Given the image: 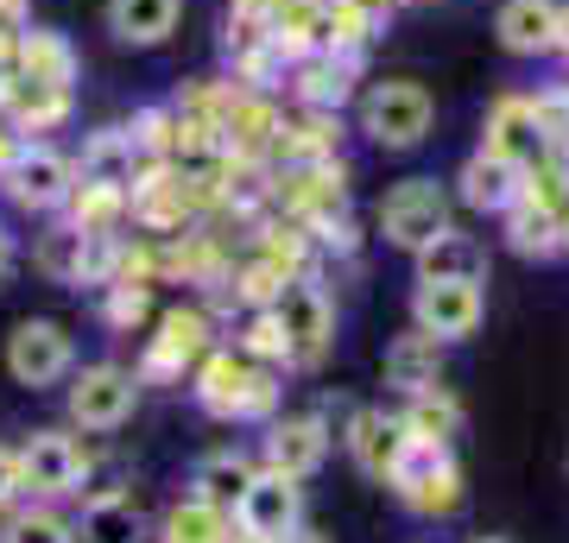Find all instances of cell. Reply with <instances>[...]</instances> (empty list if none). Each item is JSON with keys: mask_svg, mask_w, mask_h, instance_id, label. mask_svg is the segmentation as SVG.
<instances>
[{"mask_svg": "<svg viewBox=\"0 0 569 543\" xmlns=\"http://www.w3.org/2000/svg\"><path fill=\"white\" fill-rule=\"evenodd\" d=\"M197 404H203L209 418H234V423H260L272 418V404H279V380H272V366L247 361L241 348H209L197 373Z\"/></svg>", "mask_w": 569, "mask_h": 543, "instance_id": "obj_1", "label": "cell"}, {"mask_svg": "<svg viewBox=\"0 0 569 543\" xmlns=\"http://www.w3.org/2000/svg\"><path fill=\"white\" fill-rule=\"evenodd\" d=\"M437 127V101L418 77H380L361 89V133L380 152H411L430 140Z\"/></svg>", "mask_w": 569, "mask_h": 543, "instance_id": "obj_2", "label": "cell"}, {"mask_svg": "<svg viewBox=\"0 0 569 543\" xmlns=\"http://www.w3.org/2000/svg\"><path fill=\"white\" fill-rule=\"evenodd\" d=\"M373 222H380V241L387 247L418 253V247H430L456 215H449V190L437 178H406L380 197V215H373Z\"/></svg>", "mask_w": 569, "mask_h": 543, "instance_id": "obj_3", "label": "cell"}, {"mask_svg": "<svg viewBox=\"0 0 569 543\" xmlns=\"http://www.w3.org/2000/svg\"><path fill=\"white\" fill-rule=\"evenodd\" d=\"M272 316H279L284 329V348H291V366H323L329 342H336V303H329V291L317 279H291L279 291V303H272Z\"/></svg>", "mask_w": 569, "mask_h": 543, "instance_id": "obj_4", "label": "cell"}, {"mask_svg": "<svg viewBox=\"0 0 569 543\" xmlns=\"http://www.w3.org/2000/svg\"><path fill=\"white\" fill-rule=\"evenodd\" d=\"M0 183H7V197L20 202V209L58 215L63 202H70V190H77V159L58 152V145H44V140H26L20 159L0 171Z\"/></svg>", "mask_w": 569, "mask_h": 543, "instance_id": "obj_5", "label": "cell"}, {"mask_svg": "<svg viewBox=\"0 0 569 543\" xmlns=\"http://www.w3.org/2000/svg\"><path fill=\"white\" fill-rule=\"evenodd\" d=\"M481 145L500 152V159H512V164H526V171H538V164L557 152L538 95H519V89H512V95H493L488 121H481Z\"/></svg>", "mask_w": 569, "mask_h": 543, "instance_id": "obj_6", "label": "cell"}, {"mask_svg": "<svg viewBox=\"0 0 569 543\" xmlns=\"http://www.w3.org/2000/svg\"><path fill=\"white\" fill-rule=\"evenodd\" d=\"M77 366V348H70V329L51 316H26L13 335H7V373L26 385V392H44V385L70 380Z\"/></svg>", "mask_w": 569, "mask_h": 543, "instance_id": "obj_7", "label": "cell"}, {"mask_svg": "<svg viewBox=\"0 0 569 543\" xmlns=\"http://www.w3.org/2000/svg\"><path fill=\"white\" fill-rule=\"evenodd\" d=\"M392 493L418 512V519H449L456 505H462V467L449 449H430V443H411V455L399 462L392 474Z\"/></svg>", "mask_w": 569, "mask_h": 543, "instance_id": "obj_8", "label": "cell"}, {"mask_svg": "<svg viewBox=\"0 0 569 543\" xmlns=\"http://www.w3.org/2000/svg\"><path fill=\"white\" fill-rule=\"evenodd\" d=\"M209 348H216V329H209V310H164L159 316V335L146 342V361H140V385L146 380H183L197 373Z\"/></svg>", "mask_w": 569, "mask_h": 543, "instance_id": "obj_9", "label": "cell"}, {"mask_svg": "<svg viewBox=\"0 0 569 543\" xmlns=\"http://www.w3.org/2000/svg\"><path fill=\"white\" fill-rule=\"evenodd\" d=\"M140 404V373H127L114 361L82 366L77 385H70V423L77 430H121Z\"/></svg>", "mask_w": 569, "mask_h": 543, "instance_id": "obj_10", "label": "cell"}, {"mask_svg": "<svg viewBox=\"0 0 569 543\" xmlns=\"http://www.w3.org/2000/svg\"><path fill=\"white\" fill-rule=\"evenodd\" d=\"M488 316V298H481V284H443V279H418L411 291V329H425L437 342H468L475 329Z\"/></svg>", "mask_w": 569, "mask_h": 543, "instance_id": "obj_11", "label": "cell"}, {"mask_svg": "<svg viewBox=\"0 0 569 543\" xmlns=\"http://www.w3.org/2000/svg\"><path fill=\"white\" fill-rule=\"evenodd\" d=\"M234 524H241L247 537L284 543L298 524H305V486L291 481V474H279V467H260L253 486L241 493V505H234Z\"/></svg>", "mask_w": 569, "mask_h": 543, "instance_id": "obj_12", "label": "cell"}, {"mask_svg": "<svg viewBox=\"0 0 569 543\" xmlns=\"http://www.w3.org/2000/svg\"><path fill=\"white\" fill-rule=\"evenodd\" d=\"M355 82H361V58L355 51H310L284 70V89L298 108H317V114H342L355 101Z\"/></svg>", "mask_w": 569, "mask_h": 543, "instance_id": "obj_13", "label": "cell"}, {"mask_svg": "<svg viewBox=\"0 0 569 543\" xmlns=\"http://www.w3.org/2000/svg\"><path fill=\"white\" fill-rule=\"evenodd\" d=\"M82 467H89V455H82L77 436H63V430H39V436H26V449H20V486L39 493V500L82 493Z\"/></svg>", "mask_w": 569, "mask_h": 543, "instance_id": "obj_14", "label": "cell"}, {"mask_svg": "<svg viewBox=\"0 0 569 543\" xmlns=\"http://www.w3.org/2000/svg\"><path fill=\"white\" fill-rule=\"evenodd\" d=\"M348 455H355V467H361L367 481H392V474H399V462H406L411 455V430H406V418H399V411H373V404H367V411H355V418H348Z\"/></svg>", "mask_w": 569, "mask_h": 543, "instance_id": "obj_15", "label": "cell"}, {"mask_svg": "<svg viewBox=\"0 0 569 543\" xmlns=\"http://www.w3.org/2000/svg\"><path fill=\"white\" fill-rule=\"evenodd\" d=\"M531 171L526 164L500 159V152H488V145H475L462 159V171H456V197L468 202V209H481V215H507L512 202L526 197Z\"/></svg>", "mask_w": 569, "mask_h": 543, "instance_id": "obj_16", "label": "cell"}, {"mask_svg": "<svg viewBox=\"0 0 569 543\" xmlns=\"http://www.w3.org/2000/svg\"><path fill=\"white\" fill-rule=\"evenodd\" d=\"M70 108H77V89H63V82L26 77V70L0 82V121L20 127V133H51V127L70 121Z\"/></svg>", "mask_w": 569, "mask_h": 543, "instance_id": "obj_17", "label": "cell"}, {"mask_svg": "<svg viewBox=\"0 0 569 543\" xmlns=\"http://www.w3.org/2000/svg\"><path fill=\"white\" fill-rule=\"evenodd\" d=\"M493 39L507 58H550L563 39V0H500Z\"/></svg>", "mask_w": 569, "mask_h": 543, "instance_id": "obj_18", "label": "cell"}, {"mask_svg": "<svg viewBox=\"0 0 569 543\" xmlns=\"http://www.w3.org/2000/svg\"><path fill=\"white\" fill-rule=\"evenodd\" d=\"M329 455V423L317 411H298V418H272L266 430V467H279L291 481H310Z\"/></svg>", "mask_w": 569, "mask_h": 543, "instance_id": "obj_19", "label": "cell"}, {"mask_svg": "<svg viewBox=\"0 0 569 543\" xmlns=\"http://www.w3.org/2000/svg\"><path fill=\"white\" fill-rule=\"evenodd\" d=\"M146 171V152L133 140V127H96L77 152L82 183H108V190H133V178Z\"/></svg>", "mask_w": 569, "mask_h": 543, "instance_id": "obj_20", "label": "cell"}, {"mask_svg": "<svg viewBox=\"0 0 569 543\" xmlns=\"http://www.w3.org/2000/svg\"><path fill=\"white\" fill-rule=\"evenodd\" d=\"M507 247L512 253H526V260H550V253H563V202H550L545 190H531L512 202L507 215Z\"/></svg>", "mask_w": 569, "mask_h": 543, "instance_id": "obj_21", "label": "cell"}, {"mask_svg": "<svg viewBox=\"0 0 569 543\" xmlns=\"http://www.w3.org/2000/svg\"><path fill=\"white\" fill-rule=\"evenodd\" d=\"M418 279H443V284H488V241H475L468 228L449 222L430 247L411 253Z\"/></svg>", "mask_w": 569, "mask_h": 543, "instance_id": "obj_22", "label": "cell"}, {"mask_svg": "<svg viewBox=\"0 0 569 543\" xmlns=\"http://www.w3.org/2000/svg\"><path fill=\"white\" fill-rule=\"evenodd\" d=\"M108 32L133 51H159L171 44V32L183 26V0H108L102 7Z\"/></svg>", "mask_w": 569, "mask_h": 543, "instance_id": "obj_23", "label": "cell"}, {"mask_svg": "<svg viewBox=\"0 0 569 543\" xmlns=\"http://www.w3.org/2000/svg\"><path fill=\"white\" fill-rule=\"evenodd\" d=\"M387 385H392V392H406V399H418V392H430V385H443V342L425 335V329L392 335V348H387Z\"/></svg>", "mask_w": 569, "mask_h": 543, "instance_id": "obj_24", "label": "cell"}, {"mask_svg": "<svg viewBox=\"0 0 569 543\" xmlns=\"http://www.w3.org/2000/svg\"><path fill=\"white\" fill-rule=\"evenodd\" d=\"M82 543H146V512L127 493H96L77 524Z\"/></svg>", "mask_w": 569, "mask_h": 543, "instance_id": "obj_25", "label": "cell"}, {"mask_svg": "<svg viewBox=\"0 0 569 543\" xmlns=\"http://www.w3.org/2000/svg\"><path fill=\"white\" fill-rule=\"evenodd\" d=\"M253 474H260V467L247 462V455L216 449V455H203V462H197L190 493H197V500H209V505H222V512H234V505H241V493L253 486Z\"/></svg>", "mask_w": 569, "mask_h": 543, "instance_id": "obj_26", "label": "cell"}, {"mask_svg": "<svg viewBox=\"0 0 569 543\" xmlns=\"http://www.w3.org/2000/svg\"><path fill=\"white\" fill-rule=\"evenodd\" d=\"M159 543H234V512H222V505H209L190 493V500H178L164 512Z\"/></svg>", "mask_w": 569, "mask_h": 543, "instance_id": "obj_27", "label": "cell"}, {"mask_svg": "<svg viewBox=\"0 0 569 543\" xmlns=\"http://www.w3.org/2000/svg\"><path fill=\"white\" fill-rule=\"evenodd\" d=\"M20 70L26 77H44V82L77 89V51H70V39L51 32V26H26L20 32Z\"/></svg>", "mask_w": 569, "mask_h": 543, "instance_id": "obj_28", "label": "cell"}, {"mask_svg": "<svg viewBox=\"0 0 569 543\" xmlns=\"http://www.w3.org/2000/svg\"><path fill=\"white\" fill-rule=\"evenodd\" d=\"M411 430V443H430V449H449V436L462 430V404H456V392H443V385H430V392H418V399L399 411Z\"/></svg>", "mask_w": 569, "mask_h": 543, "instance_id": "obj_29", "label": "cell"}, {"mask_svg": "<svg viewBox=\"0 0 569 543\" xmlns=\"http://www.w3.org/2000/svg\"><path fill=\"white\" fill-rule=\"evenodd\" d=\"M70 228H82V234H121L127 228V190H108V183H82L70 190Z\"/></svg>", "mask_w": 569, "mask_h": 543, "instance_id": "obj_30", "label": "cell"}, {"mask_svg": "<svg viewBox=\"0 0 569 543\" xmlns=\"http://www.w3.org/2000/svg\"><path fill=\"white\" fill-rule=\"evenodd\" d=\"M0 543H77V524L58 519L51 505H26V512H7Z\"/></svg>", "mask_w": 569, "mask_h": 543, "instance_id": "obj_31", "label": "cell"}, {"mask_svg": "<svg viewBox=\"0 0 569 543\" xmlns=\"http://www.w3.org/2000/svg\"><path fill=\"white\" fill-rule=\"evenodd\" d=\"M247 354V361H260V366H291V348H284V329L272 310H247L241 322V342H234Z\"/></svg>", "mask_w": 569, "mask_h": 543, "instance_id": "obj_32", "label": "cell"}, {"mask_svg": "<svg viewBox=\"0 0 569 543\" xmlns=\"http://www.w3.org/2000/svg\"><path fill=\"white\" fill-rule=\"evenodd\" d=\"M32 260H39V272H44V279L77 284V272H82V234H77L70 222H63V228H51V234L39 241V253H32Z\"/></svg>", "mask_w": 569, "mask_h": 543, "instance_id": "obj_33", "label": "cell"}, {"mask_svg": "<svg viewBox=\"0 0 569 543\" xmlns=\"http://www.w3.org/2000/svg\"><path fill=\"white\" fill-rule=\"evenodd\" d=\"M108 298H102V316H108V329H121V335H133L146 322V310H152V284H133V279H114V284H102Z\"/></svg>", "mask_w": 569, "mask_h": 543, "instance_id": "obj_34", "label": "cell"}, {"mask_svg": "<svg viewBox=\"0 0 569 543\" xmlns=\"http://www.w3.org/2000/svg\"><path fill=\"white\" fill-rule=\"evenodd\" d=\"M20 455L13 449H0V512H13V500H20Z\"/></svg>", "mask_w": 569, "mask_h": 543, "instance_id": "obj_35", "label": "cell"}, {"mask_svg": "<svg viewBox=\"0 0 569 543\" xmlns=\"http://www.w3.org/2000/svg\"><path fill=\"white\" fill-rule=\"evenodd\" d=\"M32 26V0H0V32H26Z\"/></svg>", "mask_w": 569, "mask_h": 543, "instance_id": "obj_36", "label": "cell"}, {"mask_svg": "<svg viewBox=\"0 0 569 543\" xmlns=\"http://www.w3.org/2000/svg\"><path fill=\"white\" fill-rule=\"evenodd\" d=\"M20 145H26V133H20V127H7V121H0V171H7V164L20 159Z\"/></svg>", "mask_w": 569, "mask_h": 543, "instance_id": "obj_37", "label": "cell"}, {"mask_svg": "<svg viewBox=\"0 0 569 543\" xmlns=\"http://www.w3.org/2000/svg\"><path fill=\"white\" fill-rule=\"evenodd\" d=\"M13 260H20V247H13V234H0V284H7V272H13Z\"/></svg>", "mask_w": 569, "mask_h": 543, "instance_id": "obj_38", "label": "cell"}, {"mask_svg": "<svg viewBox=\"0 0 569 543\" xmlns=\"http://www.w3.org/2000/svg\"><path fill=\"white\" fill-rule=\"evenodd\" d=\"M284 543H329V537H323V531H305V524H298V531H291Z\"/></svg>", "mask_w": 569, "mask_h": 543, "instance_id": "obj_39", "label": "cell"}, {"mask_svg": "<svg viewBox=\"0 0 569 543\" xmlns=\"http://www.w3.org/2000/svg\"><path fill=\"white\" fill-rule=\"evenodd\" d=\"M557 51L569 58V0H563V39H557Z\"/></svg>", "mask_w": 569, "mask_h": 543, "instance_id": "obj_40", "label": "cell"}, {"mask_svg": "<svg viewBox=\"0 0 569 543\" xmlns=\"http://www.w3.org/2000/svg\"><path fill=\"white\" fill-rule=\"evenodd\" d=\"M234 543H272V537H247V531H241V524H234Z\"/></svg>", "mask_w": 569, "mask_h": 543, "instance_id": "obj_41", "label": "cell"}, {"mask_svg": "<svg viewBox=\"0 0 569 543\" xmlns=\"http://www.w3.org/2000/svg\"><path fill=\"white\" fill-rule=\"evenodd\" d=\"M475 543H507V537H475Z\"/></svg>", "mask_w": 569, "mask_h": 543, "instance_id": "obj_42", "label": "cell"}]
</instances>
